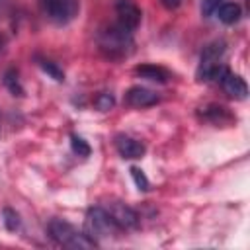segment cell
I'll use <instances>...</instances> for the list:
<instances>
[{
	"label": "cell",
	"instance_id": "44dd1931",
	"mask_svg": "<svg viewBox=\"0 0 250 250\" xmlns=\"http://www.w3.org/2000/svg\"><path fill=\"white\" fill-rule=\"evenodd\" d=\"M160 2H162L164 8H168V10H176V8L180 6L182 0H160Z\"/></svg>",
	"mask_w": 250,
	"mask_h": 250
},
{
	"label": "cell",
	"instance_id": "d6986e66",
	"mask_svg": "<svg viewBox=\"0 0 250 250\" xmlns=\"http://www.w3.org/2000/svg\"><path fill=\"white\" fill-rule=\"evenodd\" d=\"M113 104H115V98H113L111 94H107V92L98 94V96H96V100H94V105H96L100 111H107V109H111V107H113Z\"/></svg>",
	"mask_w": 250,
	"mask_h": 250
},
{
	"label": "cell",
	"instance_id": "7c38bea8",
	"mask_svg": "<svg viewBox=\"0 0 250 250\" xmlns=\"http://www.w3.org/2000/svg\"><path fill=\"white\" fill-rule=\"evenodd\" d=\"M215 14H217V18H219L223 23L232 25V23H236V21L240 20L242 10H240V6L234 4V2H221V4L217 6Z\"/></svg>",
	"mask_w": 250,
	"mask_h": 250
},
{
	"label": "cell",
	"instance_id": "3957f363",
	"mask_svg": "<svg viewBox=\"0 0 250 250\" xmlns=\"http://www.w3.org/2000/svg\"><path fill=\"white\" fill-rule=\"evenodd\" d=\"M84 232L98 240V238H113L121 232V227L113 221V217L107 213L105 207H92L84 221Z\"/></svg>",
	"mask_w": 250,
	"mask_h": 250
},
{
	"label": "cell",
	"instance_id": "2e32d148",
	"mask_svg": "<svg viewBox=\"0 0 250 250\" xmlns=\"http://www.w3.org/2000/svg\"><path fill=\"white\" fill-rule=\"evenodd\" d=\"M4 84H6V88H8L14 96H21V94H23V88L20 86L18 74H16L14 70H8V72L4 74Z\"/></svg>",
	"mask_w": 250,
	"mask_h": 250
},
{
	"label": "cell",
	"instance_id": "277c9868",
	"mask_svg": "<svg viewBox=\"0 0 250 250\" xmlns=\"http://www.w3.org/2000/svg\"><path fill=\"white\" fill-rule=\"evenodd\" d=\"M225 53V43L217 41V43H211L203 49L201 53V61H199V66H197V80L199 82H207V80H217L221 76V72L227 68L223 62H221V57Z\"/></svg>",
	"mask_w": 250,
	"mask_h": 250
},
{
	"label": "cell",
	"instance_id": "7a4b0ae2",
	"mask_svg": "<svg viewBox=\"0 0 250 250\" xmlns=\"http://www.w3.org/2000/svg\"><path fill=\"white\" fill-rule=\"evenodd\" d=\"M98 45L111 59L127 57L131 47H133V31L121 27L119 23H113V25H109L107 29H104L100 33Z\"/></svg>",
	"mask_w": 250,
	"mask_h": 250
},
{
	"label": "cell",
	"instance_id": "5b68a950",
	"mask_svg": "<svg viewBox=\"0 0 250 250\" xmlns=\"http://www.w3.org/2000/svg\"><path fill=\"white\" fill-rule=\"evenodd\" d=\"M47 20L57 25H64L78 14V0H39Z\"/></svg>",
	"mask_w": 250,
	"mask_h": 250
},
{
	"label": "cell",
	"instance_id": "ffe728a7",
	"mask_svg": "<svg viewBox=\"0 0 250 250\" xmlns=\"http://www.w3.org/2000/svg\"><path fill=\"white\" fill-rule=\"evenodd\" d=\"M219 4H221V0H203V2H201V12H203L205 16H211V14L217 10Z\"/></svg>",
	"mask_w": 250,
	"mask_h": 250
},
{
	"label": "cell",
	"instance_id": "e0dca14e",
	"mask_svg": "<svg viewBox=\"0 0 250 250\" xmlns=\"http://www.w3.org/2000/svg\"><path fill=\"white\" fill-rule=\"evenodd\" d=\"M70 148L78 156H90V145L82 137H78V135H72L70 137Z\"/></svg>",
	"mask_w": 250,
	"mask_h": 250
},
{
	"label": "cell",
	"instance_id": "ba28073f",
	"mask_svg": "<svg viewBox=\"0 0 250 250\" xmlns=\"http://www.w3.org/2000/svg\"><path fill=\"white\" fill-rule=\"evenodd\" d=\"M105 209H107V213L113 217V221L121 227V230H125V229H135V227L139 225V213H137L135 209H131L129 205H125V203L113 201V203H109Z\"/></svg>",
	"mask_w": 250,
	"mask_h": 250
},
{
	"label": "cell",
	"instance_id": "7402d4cb",
	"mask_svg": "<svg viewBox=\"0 0 250 250\" xmlns=\"http://www.w3.org/2000/svg\"><path fill=\"white\" fill-rule=\"evenodd\" d=\"M4 45H6V39H4V35H2V33H0V51H2V49H4Z\"/></svg>",
	"mask_w": 250,
	"mask_h": 250
},
{
	"label": "cell",
	"instance_id": "6da1fadb",
	"mask_svg": "<svg viewBox=\"0 0 250 250\" xmlns=\"http://www.w3.org/2000/svg\"><path fill=\"white\" fill-rule=\"evenodd\" d=\"M49 236L59 244V246H66V248H94L98 242L94 238H90L86 232L78 230L76 227H72L70 223L62 221V219H53L47 225Z\"/></svg>",
	"mask_w": 250,
	"mask_h": 250
},
{
	"label": "cell",
	"instance_id": "9a60e30c",
	"mask_svg": "<svg viewBox=\"0 0 250 250\" xmlns=\"http://www.w3.org/2000/svg\"><path fill=\"white\" fill-rule=\"evenodd\" d=\"M2 221H4V225H6L8 230H18L20 225H21L20 215H18L14 209H10V207H6V209L2 211Z\"/></svg>",
	"mask_w": 250,
	"mask_h": 250
},
{
	"label": "cell",
	"instance_id": "4fadbf2b",
	"mask_svg": "<svg viewBox=\"0 0 250 250\" xmlns=\"http://www.w3.org/2000/svg\"><path fill=\"white\" fill-rule=\"evenodd\" d=\"M203 113H205V117H207L209 121L219 123V125H225V123L232 121V115H230V113L227 111V107H223V105H209V107L203 109Z\"/></svg>",
	"mask_w": 250,
	"mask_h": 250
},
{
	"label": "cell",
	"instance_id": "9c48e42d",
	"mask_svg": "<svg viewBox=\"0 0 250 250\" xmlns=\"http://www.w3.org/2000/svg\"><path fill=\"white\" fill-rule=\"evenodd\" d=\"M115 148L119 152L121 158H127V160H137L145 154V145L133 137H127V135H117L115 137Z\"/></svg>",
	"mask_w": 250,
	"mask_h": 250
},
{
	"label": "cell",
	"instance_id": "5bb4252c",
	"mask_svg": "<svg viewBox=\"0 0 250 250\" xmlns=\"http://www.w3.org/2000/svg\"><path fill=\"white\" fill-rule=\"evenodd\" d=\"M37 61H39V66L43 68V72H47L53 80H57V82H64V72L59 68L57 62H53V61H49V59H37Z\"/></svg>",
	"mask_w": 250,
	"mask_h": 250
},
{
	"label": "cell",
	"instance_id": "ac0fdd59",
	"mask_svg": "<svg viewBox=\"0 0 250 250\" xmlns=\"http://www.w3.org/2000/svg\"><path fill=\"white\" fill-rule=\"evenodd\" d=\"M131 176H133V180H135V186H137L141 191H148V189H150V182H148V178L145 176V172H143L141 168L133 166V168H131Z\"/></svg>",
	"mask_w": 250,
	"mask_h": 250
},
{
	"label": "cell",
	"instance_id": "52a82bcc",
	"mask_svg": "<svg viewBox=\"0 0 250 250\" xmlns=\"http://www.w3.org/2000/svg\"><path fill=\"white\" fill-rule=\"evenodd\" d=\"M217 82L221 84V88L225 90V94H229L230 98H234V100H246L248 86H246V82H244L242 76H238V74L230 72L229 68H225L221 72V76L217 78Z\"/></svg>",
	"mask_w": 250,
	"mask_h": 250
},
{
	"label": "cell",
	"instance_id": "30bf717a",
	"mask_svg": "<svg viewBox=\"0 0 250 250\" xmlns=\"http://www.w3.org/2000/svg\"><path fill=\"white\" fill-rule=\"evenodd\" d=\"M125 104L131 107H150L154 104H158V96L154 92H150L148 88H141V86H133L127 90L125 94Z\"/></svg>",
	"mask_w": 250,
	"mask_h": 250
},
{
	"label": "cell",
	"instance_id": "8992f818",
	"mask_svg": "<svg viewBox=\"0 0 250 250\" xmlns=\"http://www.w3.org/2000/svg\"><path fill=\"white\" fill-rule=\"evenodd\" d=\"M115 14H117V23L129 31H135L141 23V8L133 0H117L115 2Z\"/></svg>",
	"mask_w": 250,
	"mask_h": 250
},
{
	"label": "cell",
	"instance_id": "8fae6325",
	"mask_svg": "<svg viewBox=\"0 0 250 250\" xmlns=\"http://www.w3.org/2000/svg\"><path fill=\"white\" fill-rule=\"evenodd\" d=\"M135 74L141 78L152 80V82H160V84H166L170 78V72L156 64H139V66H135Z\"/></svg>",
	"mask_w": 250,
	"mask_h": 250
}]
</instances>
